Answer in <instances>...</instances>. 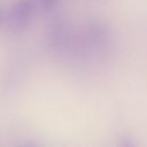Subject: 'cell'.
Returning a JSON list of instances; mask_svg holds the SVG:
<instances>
[{"mask_svg":"<svg viewBox=\"0 0 147 147\" xmlns=\"http://www.w3.org/2000/svg\"><path fill=\"white\" fill-rule=\"evenodd\" d=\"M38 6V0H16L7 14L9 28L15 32L24 31L31 24Z\"/></svg>","mask_w":147,"mask_h":147,"instance_id":"6da1fadb","label":"cell"},{"mask_svg":"<svg viewBox=\"0 0 147 147\" xmlns=\"http://www.w3.org/2000/svg\"><path fill=\"white\" fill-rule=\"evenodd\" d=\"M46 38L48 45L56 49L62 51L67 48L71 42V31L65 21L61 18H55L48 23Z\"/></svg>","mask_w":147,"mask_h":147,"instance_id":"7a4b0ae2","label":"cell"},{"mask_svg":"<svg viewBox=\"0 0 147 147\" xmlns=\"http://www.w3.org/2000/svg\"><path fill=\"white\" fill-rule=\"evenodd\" d=\"M38 1H39V6H40L45 11H51V10H53V9L56 7L57 2H59V0H38Z\"/></svg>","mask_w":147,"mask_h":147,"instance_id":"3957f363","label":"cell"},{"mask_svg":"<svg viewBox=\"0 0 147 147\" xmlns=\"http://www.w3.org/2000/svg\"><path fill=\"white\" fill-rule=\"evenodd\" d=\"M5 18H6V14H5V11H3V9L0 7V26L2 25V23H3V21H5Z\"/></svg>","mask_w":147,"mask_h":147,"instance_id":"277c9868","label":"cell"}]
</instances>
